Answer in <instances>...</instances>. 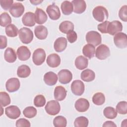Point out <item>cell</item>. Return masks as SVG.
Returning a JSON list of instances; mask_svg holds the SVG:
<instances>
[{
	"label": "cell",
	"mask_w": 127,
	"mask_h": 127,
	"mask_svg": "<svg viewBox=\"0 0 127 127\" xmlns=\"http://www.w3.org/2000/svg\"><path fill=\"white\" fill-rule=\"evenodd\" d=\"M92 15L94 18L99 22L106 21L108 18V11L104 6L99 5L95 7L92 11Z\"/></svg>",
	"instance_id": "6da1fadb"
},
{
	"label": "cell",
	"mask_w": 127,
	"mask_h": 127,
	"mask_svg": "<svg viewBox=\"0 0 127 127\" xmlns=\"http://www.w3.org/2000/svg\"><path fill=\"white\" fill-rule=\"evenodd\" d=\"M19 38L24 44H29L33 39V33L32 30L27 27H22L18 31Z\"/></svg>",
	"instance_id": "7a4b0ae2"
},
{
	"label": "cell",
	"mask_w": 127,
	"mask_h": 127,
	"mask_svg": "<svg viewBox=\"0 0 127 127\" xmlns=\"http://www.w3.org/2000/svg\"><path fill=\"white\" fill-rule=\"evenodd\" d=\"M86 42L90 44L95 46L99 45L102 42L101 35L98 32L90 31L86 34Z\"/></svg>",
	"instance_id": "3957f363"
},
{
	"label": "cell",
	"mask_w": 127,
	"mask_h": 127,
	"mask_svg": "<svg viewBox=\"0 0 127 127\" xmlns=\"http://www.w3.org/2000/svg\"><path fill=\"white\" fill-rule=\"evenodd\" d=\"M45 109L47 114L52 116L58 114L61 110L60 105L56 100L48 101L45 107Z\"/></svg>",
	"instance_id": "277c9868"
},
{
	"label": "cell",
	"mask_w": 127,
	"mask_h": 127,
	"mask_svg": "<svg viewBox=\"0 0 127 127\" xmlns=\"http://www.w3.org/2000/svg\"><path fill=\"white\" fill-rule=\"evenodd\" d=\"M46 55L45 51L42 48H38L35 50L32 55V61L36 65H41L45 61Z\"/></svg>",
	"instance_id": "5b68a950"
},
{
	"label": "cell",
	"mask_w": 127,
	"mask_h": 127,
	"mask_svg": "<svg viewBox=\"0 0 127 127\" xmlns=\"http://www.w3.org/2000/svg\"><path fill=\"white\" fill-rule=\"evenodd\" d=\"M115 45L119 48L124 49L127 47V38L126 34L119 32L115 35L114 37Z\"/></svg>",
	"instance_id": "8992f818"
},
{
	"label": "cell",
	"mask_w": 127,
	"mask_h": 127,
	"mask_svg": "<svg viewBox=\"0 0 127 127\" xmlns=\"http://www.w3.org/2000/svg\"><path fill=\"white\" fill-rule=\"evenodd\" d=\"M110 55L109 48L104 44L99 45L96 49L95 52L96 57L100 60H104L109 57Z\"/></svg>",
	"instance_id": "52a82bcc"
},
{
	"label": "cell",
	"mask_w": 127,
	"mask_h": 127,
	"mask_svg": "<svg viewBox=\"0 0 127 127\" xmlns=\"http://www.w3.org/2000/svg\"><path fill=\"white\" fill-rule=\"evenodd\" d=\"M71 90L73 94L76 96H81L84 91L85 85L80 80H74L71 85Z\"/></svg>",
	"instance_id": "ba28073f"
},
{
	"label": "cell",
	"mask_w": 127,
	"mask_h": 127,
	"mask_svg": "<svg viewBox=\"0 0 127 127\" xmlns=\"http://www.w3.org/2000/svg\"><path fill=\"white\" fill-rule=\"evenodd\" d=\"M20 86V83L17 78L12 77L8 79L5 83L6 90L9 92H14L17 91Z\"/></svg>",
	"instance_id": "9c48e42d"
},
{
	"label": "cell",
	"mask_w": 127,
	"mask_h": 127,
	"mask_svg": "<svg viewBox=\"0 0 127 127\" xmlns=\"http://www.w3.org/2000/svg\"><path fill=\"white\" fill-rule=\"evenodd\" d=\"M59 82L64 84L69 83L72 79V74L71 72L66 69L61 70L58 74Z\"/></svg>",
	"instance_id": "30bf717a"
},
{
	"label": "cell",
	"mask_w": 127,
	"mask_h": 127,
	"mask_svg": "<svg viewBox=\"0 0 127 127\" xmlns=\"http://www.w3.org/2000/svg\"><path fill=\"white\" fill-rule=\"evenodd\" d=\"M123 30L122 23L118 20L110 22L107 30V33L111 35H115L118 33L121 32Z\"/></svg>",
	"instance_id": "8fae6325"
},
{
	"label": "cell",
	"mask_w": 127,
	"mask_h": 127,
	"mask_svg": "<svg viewBox=\"0 0 127 127\" xmlns=\"http://www.w3.org/2000/svg\"><path fill=\"white\" fill-rule=\"evenodd\" d=\"M46 12L52 20H58L61 16L60 9L59 7L55 4L48 5L46 8Z\"/></svg>",
	"instance_id": "7c38bea8"
},
{
	"label": "cell",
	"mask_w": 127,
	"mask_h": 127,
	"mask_svg": "<svg viewBox=\"0 0 127 127\" xmlns=\"http://www.w3.org/2000/svg\"><path fill=\"white\" fill-rule=\"evenodd\" d=\"M24 7L20 2L14 3L9 10L10 14L14 17H20L24 11Z\"/></svg>",
	"instance_id": "4fadbf2b"
},
{
	"label": "cell",
	"mask_w": 127,
	"mask_h": 127,
	"mask_svg": "<svg viewBox=\"0 0 127 127\" xmlns=\"http://www.w3.org/2000/svg\"><path fill=\"white\" fill-rule=\"evenodd\" d=\"M5 113L6 116L11 119H16L21 115L19 108L15 105H11L5 108Z\"/></svg>",
	"instance_id": "5bb4252c"
},
{
	"label": "cell",
	"mask_w": 127,
	"mask_h": 127,
	"mask_svg": "<svg viewBox=\"0 0 127 127\" xmlns=\"http://www.w3.org/2000/svg\"><path fill=\"white\" fill-rule=\"evenodd\" d=\"M17 55L19 60L25 61L28 60L31 56L30 50L25 46L19 47L17 50Z\"/></svg>",
	"instance_id": "9a60e30c"
},
{
	"label": "cell",
	"mask_w": 127,
	"mask_h": 127,
	"mask_svg": "<svg viewBox=\"0 0 127 127\" xmlns=\"http://www.w3.org/2000/svg\"><path fill=\"white\" fill-rule=\"evenodd\" d=\"M89 102L86 99L81 98L77 99L74 104L75 109L79 112H85L89 108Z\"/></svg>",
	"instance_id": "2e32d148"
},
{
	"label": "cell",
	"mask_w": 127,
	"mask_h": 127,
	"mask_svg": "<svg viewBox=\"0 0 127 127\" xmlns=\"http://www.w3.org/2000/svg\"><path fill=\"white\" fill-rule=\"evenodd\" d=\"M22 22L26 26L32 27L34 26L35 24V14L30 11L25 13L22 18Z\"/></svg>",
	"instance_id": "e0dca14e"
},
{
	"label": "cell",
	"mask_w": 127,
	"mask_h": 127,
	"mask_svg": "<svg viewBox=\"0 0 127 127\" xmlns=\"http://www.w3.org/2000/svg\"><path fill=\"white\" fill-rule=\"evenodd\" d=\"M67 46V40L64 37H59L57 38L54 44L55 50L57 52L64 51Z\"/></svg>",
	"instance_id": "ac0fdd59"
},
{
	"label": "cell",
	"mask_w": 127,
	"mask_h": 127,
	"mask_svg": "<svg viewBox=\"0 0 127 127\" xmlns=\"http://www.w3.org/2000/svg\"><path fill=\"white\" fill-rule=\"evenodd\" d=\"M46 62L49 66L51 67H57L61 64V58L58 54L53 53L48 56Z\"/></svg>",
	"instance_id": "d6986e66"
},
{
	"label": "cell",
	"mask_w": 127,
	"mask_h": 127,
	"mask_svg": "<svg viewBox=\"0 0 127 127\" xmlns=\"http://www.w3.org/2000/svg\"><path fill=\"white\" fill-rule=\"evenodd\" d=\"M73 6V11L77 14L83 13L86 9V4L83 0H73L71 1Z\"/></svg>",
	"instance_id": "ffe728a7"
},
{
	"label": "cell",
	"mask_w": 127,
	"mask_h": 127,
	"mask_svg": "<svg viewBox=\"0 0 127 127\" xmlns=\"http://www.w3.org/2000/svg\"><path fill=\"white\" fill-rule=\"evenodd\" d=\"M58 79V75L52 71L46 72L44 76V81L49 86H53L56 84Z\"/></svg>",
	"instance_id": "44dd1931"
},
{
	"label": "cell",
	"mask_w": 127,
	"mask_h": 127,
	"mask_svg": "<svg viewBox=\"0 0 127 127\" xmlns=\"http://www.w3.org/2000/svg\"><path fill=\"white\" fill-rule=\"evenodd\" d=\"M67 91L62 86H57L54 89V98L56 100L61 101L64 100L66 96Z\"/></svg>",
	"instance_id": "7402d4cb"
},
{
	"label": "cell",
	"mask_w": 127,
	"mask_h": 127,
	"mask_svg": "<svg viewBox=\"0 0 127 127\" xmlns=\"http://www.w3.org/2000/svg\"><path fill=\"white\" fill-rule=\"evenodd\" d=\"M35 18L36 23L39 24H42L47 20L48 16L43 9L37 8L35 12Z\"/></svg>",
	"instance_id": "603a6c76"
},
{
	"label": "cell",
	"mask_w": 127,
	"mask_h": 127,
	"mask_svg": "<svg viewBox=\"0 0 127 127\" xmlns=\"http://www.w3.org/2000/svg\"><path fill=\"white\" fill-rule=\"evenodd\" d=\"M34 33L36 37L40 40L45 39L48 34L47 28L43 25H38L34 29Z\"/></svg>",
	"instance_id": "cb8c5ba5"
},
{
	"label": "cell",
	"mask_w": 127,
	"mask_h": 127,
	"mask_svg": "<svg viewBox=\"0 0 127 127\" xmlns=\"http://www.w3.org/2000/svg\"><path fill=\"white\" fill-rule=\"evenodd\" d=\"M4 60L8 63H14L17 59V56L15 50L10 47H8L4 51Z\"/></svg>",
	"instance_id": "d4e9b609"
},
{
	"label": "cell",
	"mask_w": 127,
	"mask_h": 127,
	"mask_svg": "<svg viewBox=\"0 0 127 127\" xmlns=\"http://www.w3.org/2000/svg\"><path fill=\"white\" fill-rule=\"evenodd\" d=\"M88 60L83 56H79L77 57L74 62L76 67L79 70H83L86 68L88 66Z\"/></svg>",
	"instance_id": "484cf974"
},
{
	"label": "cell",
	"mask_w": 127,
	"mask_h": 127,
	"mask_svg": "<svg viewBox=\"0 0 127 127\" xmlns=\"http://www.w3.org/2000/svg\"><path fill=\"white\" fill-rule=\"evenodd\" d=\"M82 53L84 56L90 59L94 57L95 54V48L93 45L87 44L83 47Z\"/></svg>",
	"instance_id": "4316f807"
},
{
	"label": "cell",
	"mask_w": 127,
	"mask_h": 127,
	"mask_svg": "<svg viewBox=\"0 0 127 127\" xmlns=\"http://www.w3.org/2000/svg\"><path fill=\"white\" fill-rule=\"evenodd\" d=\"M81 79L85 82H90L93 81L95 77V72L91 69H86L81 73Z\"/></svg>",
	"instance_id": "83f0119b"
},
{
	"label": "cell",
	"mask_w": 127,
	"mask_h": 127,
	"mask_svg": "<svg viewBox=\"0 0 127 127\" xmlns=\"http://www.w3.org/2000/svg\"><path fill=\"white\" fill-rule=\"evenodd\" d=\"M59 30L63 33L67 34L74 30V24L70 21H64L59 25Z\"/></svg>",
	"instance_id": "f1b7e54d"
},
{
	"label": "cell",
	"mask_w": 127,
	"mask_h": 127,
	"mask_svg": "<svg viewBox=\"0 0 127 127\" xmlns=\"http://www.w3.org/2000/svg\"><path fill=\"white\" fill-rule=\"evenodd\" d=\"M31 73L30 67L25 64L19 66L17 70V75L20 78H26L28 77Z\"/></svg>",
	"instance_id": "f546056e"
},
{
	"label": "cell",
	"mask_w": 127,
	"mask_h": 127,
	"mask_svg": "<svg viewBox=\"0 0 127 127\" xmlns=\"http://www.w3.org/2000/svg\"><path fill=\"white\" fill-rule=\"evenodd\" d=\"M62 12L64 15H69L72 13L73 10V6L71 2L67 0L64 1L61 5Z\"/></svg>",
	"instance_id": "4dcf8cb0"
},
{
	"label": "cell",
	"mask_w": 127,
	"mask_h": 127,
	"mask_svg": "<svg viewBox=\"0 0 127 127\" xmlns=\"http://www.w3.org/2000/svg\"><path fill=\"white\" fill-rule=\"evenodd\" d=\"M105 95L101 92H97L94 94L92 97V102L96 105H102L105 103Z\"/></svg>",
	"instance_id": "1f68e13d"
},
{
	"label": "cell",
	"mask_w": 127,
	"mask_h": 127,
	"mask_svg": "<svg viewBox=\"0 0 127 127\" xmlns=\"http://www.w3.org/2000/svg\"><path fill=\"white\" fill-rule=\"evenodd\" d=\"M103 114L107 119H114L117 116V112L112 107H107L104 109Z\"/></svg>",
	"instance_id": "d6a6232c"
},
{
	"label": "cell",
	"mask_w": 127,
	"mask_h": 127,
	"mask_svg": "<svg viewBox=\"0 0 127 127\" xmlns=\"http://www.w3.org/2000/svg\"><path fill=\"white\" fill-rule=\"evenodd\" d=\"M5 31L6 35L10 37H16L18 33V28L13 24H10L7 26L5 27Z\"/></svg>",
	"instance_id": "836d02e7"
},
{
	"label": "cell",
	"mask_w": 127,
	"mask_h": 127,
	"mask_svg": "<svg viewBox=\"0 0 127 127\" xmlns=\"http://www.w3.org/2000/svg\"><path fill=\"white\" fill-rule=\"evenodd\" d=\"M88 119L84 116L76 118L74 122V126L75 127H86L88 126Z\"/></svg>",
	"instance_id": "e575fe53"
},
{
	"label": "cell",
	"mask_w": 127,
	"mask_h": 127,
	"mask_svg": "<svg viewBox=\"0 0 127 127\" xmlns=\"http://www.w3.org/2000/svg\"><path fill=\"white\" fill-rule=\"evenodd\" d=\"M53 124L56 127H65L67 125V121L65 117L58 116L54 118Z\"/></svg>",
	"instance_id": "d590c367"
},
{
	"label": "cell",
	"mask_w": 127,
	"mask_h": 127,
	"mask_svg": "<svg viewBox=\"0 0 127 127\" xmlns=\"http://www.w3.org/2000/svg\"><path fill=\"white\" fill-rule=\"evenodd\" d=\"M0 25L2 27H6L11 23V18L7 12H3L0 15Z\"/></svg>",
	"instance_id": "8d00e7d4"
},
{
	"label": "cell",
	"mask_w": 127,
	"mask_h": 127,
	"mask_svg": "<svg viewBox=\"0 0 127 127\" xmlns=\"http://www.w3.org/2000/svg\"><path fill=\"white\" fill-rule=\"evenodd\" d=\"M37 110L33 106H29L26 107L23 111V114L24 116L27 118H32L36 116L37 115Z\"/></svg>",
	"instance_id": "74e56055"
},
{
	"label": "cell",
	"mask_w": 127,
	"mask_h": 127,
	"mask_svg": "<svg viewBox=\"0 0 127 127\" xmlns=\"http://www.w3.org/2000/svg\"><path fill=\"white\" fill-rule=\"evenodd\" d=\"M10 101V98L6 92H0V103L1 107H5L9 105Z\"/></svg>",
	"instance_id": "f35d334b"
},
{
	"label": "cell",
	"mask_w": 127,
	"mask_h": 127,
	"mask_svg": "<svg viewBox=\"0 0 127 127\" xmlns=\"http://www.w3.org/2000/svg\"><path fill=\"white\" fill-rule=\"evenodd\" d=\"M116 111L120 114L126 115L127 113V102L123 101L119 102L116 106Z\"/></svg>",
	"instance_id": "ab89813d"
},
{
	"label": "cell",
	"mask_w": 127,
	"mask_h": 127,
	"mask_svg": "<svg viewBox=\"0 0 127 127\" xmlns=\"http://www.w3.org/2000/svg\"><path fill=\"white\" fill-rule=\"evenodd\" d=\"M45 97L42 95H38L34 99V105L36 107H43L46 104Z\"/></svg>",
	"instance_id": "60d3db41"
},
{
	"label": "cell",
	"mask_w": 127,
	"mask_h": 127,
	"mask_svg": "<svg viewBox=\"0 0 127 127\" xmlns=\"http://www.w3.org/2000/svg\"><path fill=\"white\" fill-rule=\"evenodd\" d=\"M127 5H125L121 7L119 11V16L120 18L123 21L127 22Z\"/></svg>",
	"instance_id": "b9f144b4"
},
{
	"label": "cell",
	"mask_w": 127,
	"mask_h": 127,
	"mask_svg": "<svg viewBox=\"0 0 127 127\" xmlns=\"http://www.w3.org/2000/svg\"><path fill=\"white\" fill-rule=\"evenodd\" d=\"M15 126L17 127H30L31 125L30 122L28 120L24 118H20L17 120Z\"/></svg>",
	"instance_id": "7bdbcfd3"
},
{
	"label": "cell",
	"mask_w": 127,
	"mask_h": 127,
	"mask_svg": "<svg viewBox=\"0 0 127 127\" xmlns=\"http://www.w3.org/2000/svg\"><path fill=\"white\" fill-rule=\"evenodd\" d=\"M110 23L109 21H105L103 23L99 24L97 26L98 30L102 33H107L108 26Z\"/></svg>",
	"instance_id": "ee69618b"
},
{
	"label": "cell",
	"mask_w": 127,
	"mask_h": 127,
	"mask_svg": "<svg viewBox=\"0 0 127 127\" xmlns=\"http://www.w3.org/2000/svg\"><path fill=\"white\" fill-rule=\"evenodd\" d=\"M13 0H1L0 5L1 7L5 10H7L10 9L13 4Z\"/></svg>",
	"instance_id": "f6af8a7d"
},
{
	"label": "cell",
	"mask_w": 127,
	"mask_h": 127,
	"mask_svg": "<svg viewBox=\"0 0 127 127\" xmlns=\"http://www.w3.org/2000/svg\"><path fill=\"white\" fill-rule=\"evenodd\" d=\"M66 38L68 41L70 43H73L75 42L77 39V33L74 31H71L66 34Z\"/></svg>",
	"instance_id": "bcb514c9"
},
{
	"label": "cell",
	"mask_w": 127,
	"mask_h": 127,
	"mask_svg": "<svg viewBox=\"0 0 127 127\" xmlns=\"http://www.w3.org/2000/svg\"><path fill=\"white\" fill-rule=\"evenodd\" d=\"M0 49H3L7 46V38L5 36L0 35Z\"/></svg>",
	"instance_id": "7dc6e473"
},
{
	"label": "cell",
	"mask_w": 127,
	"mask_h": 127,
	"mask_svg": "<svg viewBox=\"0 0 127 127\" xmlns=\"http://www.w3.org/2000/svg\"><path fill=\"white\" fill-rule=\"evenodd\" d=\"M103 127H117V125L111 121H108L105 122L102 126Z\"/></svg>",
	"instance_id": "c3c4849f"
},
{
	"label": "cell",
	"mask_w": 127,
	"mask_h": 127,
	"mask_svg": "<svg viewBox=\"0 0 127 127\" xmlns=\"http://www.w3.org/2000/svg\"><path fill=\"white\" fill-rule=\"evenodd\" d=\"M30 2L34 5H37L43 2V0H30Z\"/></svg>",
	"instance_id": "681fc988"
}]
</instances>
